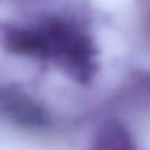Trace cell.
<instances>
[{
	"mask_svg": "<svg viewBox=\"0 0 150 150\" xmlns=\"http://www.w3.org/2000/svg\"><path fill=\"white\" fill-rule=\"evenodd\" d=\"M87 150H140L129 126L120 118H105L95 127Z\"/></svg>",
	"mask_w": 150,
	"mask_h": 150,
	"instance_id": "3957f363",
	"label": "cell"
},
{
	"mask_svg": "<svg viewBox=\"0 0 150 150\" xmlns=\"http://www.w3.org/2000/svg\"><path fill=\"white\" fill-rule=\"evenodd\" d=\"M145 33L149 34V37H150V10H149L147 18H145Z\"/></svg>",
	"mask_w": 150,
	"mask_h": 150,
	"instance_id": "277c9868",
	"label": "cell"
},
{
	"mask_svg": "<svg viewBox=\"0 0 150 150\" xmlns=\"http://www.w3.org/2000/svg\"><path fill=\"white\" fill-rule=\"evenodd\" d=\"M0 116L24 127H45L50 123L45 107L16 86H0Z\"/></svg>",
	"mask_w": 150,
	"mask_h": 150,
	"instance_id": "7a4b0ae2",
	"label": "cell"
},
{
	"mask_svg": "<svg viewBox=\"0 0 150 150\" xmlns=\"http://www.w3.org/2000/svg\"><path fill=\"white\" fill-rule=\"evenodd\" d=\"M0 45L11 55L50 63L79 86H91L100 69L94 36L65 15H47L23 24L2 23Z\"/></svg>",
	"mask_w": 150,
	"mask_h": 150,
	"instance_id": "6da1fadb",
	"label": "cell"
}]
</instances>
